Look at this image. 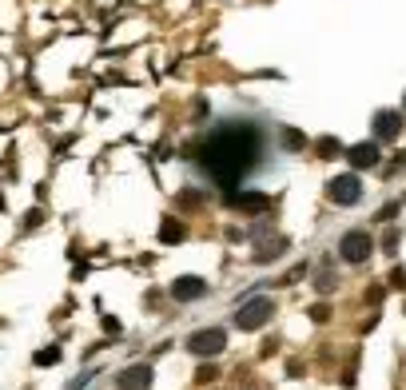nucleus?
<instances>
[{
	"label": "nucleus",
	"instance_id": "f257e3e1",
	"mask_svg": "<svg viewBox=\"0 0 406 390\" xmlns=\"http://www.w3.org/2000/svg\"><path fill=\"white\" fill-rule=\"evenodd\" d=\"M192 160L212 183H219L223 192H235L239 179H247L251 167L263 160V128L251 120H228L195 144Z\"/></svg>",
	"mask_w": 406,
	"mask_h": 390
},
{
	"label": "nucleus",
	"instance_id": "f03ea898",
	"mask_svg": "<svg viewBox=\"0 0 406 390\" xmlns=\"http://www.w3.org/2000/svg\"><path fill=\"white\" fill-rule=\"evenodd\" d=\"M187 351L195 358H215L228 351V331L223 326H203V331H192L187 335Z\"/></svg>",
	"mask_w": 406,
	"mask_h": 390
},
{
	"label": "nucleus",
	"instance_id": "7ed1b4c3",
	"mask_svg": "<svg viewBox=\"0 0 406 390\" xmlns=\"http://www.w3.org/2000/svg\"><path fill=\"white\" fill-rule=\"evenodd\" d=\"M371 251H374V239H371V235H367L362 228L347 231V235L339 239V259H342V263H351V267L367 263V259H371Z\"/></svg>",
	"mask_w": 406,
	"mask_h": 390
},
{
	"label": "nucleus",
	"instance_id": "20e7f679",
	"mask_svg": "<svg viewBox=\"0 0 406 390\" xmlns=\"http://www.w3.org/2000/svg\"><path fill=\"white\" fill-rule=\"evenodd\" d=\"M271 315H275V303H271V299H247L243 307L235 310V326H239V331H259V326L271 323Z\"/></svg>",
	"mask_w": 406,
	"mask_h": 390
},
{
	"label": "nucleus",
	"instance_id": "39448f33",
	"mask_svg": "<svg viewBox=\"0 0 406 390\" xmlns=\"http://www.w3.org/2000/svg\"><path fill=\"white\" fill-rule=\"evenodd\" d=\"M326 199H331V203H339V207L358 203V199H362V183H358L355 171H347V176H335V179H331V183H326Z\"/></svg>",
	"mask_w": 406,
	"mask_h": 390
},
{
	"label": "nucleus",
	"instance_id": "423d86ee",
	"mask_svg": "<svg viewBox=\"0 0 406 390\" xmlns=\"http://www.w3.org/2000/svg\"><path fill=\"white\" fill-rule=\"evenodd\" d=\"M203 295H207V279L199 275H179L172 283V299H179V303H192V299H203Z\"/></svg>",
	"mask_w": 406,
	"mask_h": 390
},
{
	"label": "nucleus",
	"instance_id": "0eeeda50",
	"mask_svg": "<svg viewBox=\"0 0 406 390\" xmlns=\"http://www.w3.org/2000/svg\"><path fill=\"white\" fill-rule=\"evenodd\" d=\"M116 387L120 390H151V366H128V371L116 374Z\"/></svg>",
	"mask_w": 406,
	"mask_h": 390
},
{
	"label": "nucleus",
	"instance_id": "6e6552de",
	"mask_svg": "<svg viewBox=\"0 0 406 390\" xmlns=\"http://www.w3.org/2000/svg\"><path fill=\"white\" fill-rule=\"evenodd\" d=\"M223 203L235 207V212H267V195L263 192H228Z\"/></svg>",
	"mask_w": 406,
	"mask_h": 390
},
{
	"label": "nucleus",
	"instance_id": "1a4fd4ad",
	"mask_svg": "<svg viewBox=\"0 0 406 390\" xmlns=\"http://www.w3.org/2000/svg\"><path fill=\"white\" fill-rule=\"evenodd\" d=\"M347 160H351L355 171H367V167H374V163L382 160V151H378V144H355L347 151Z\"/></svg>",
	"mask_w": 406,
	"mask_h": 390
},
{
	"label": "nucleus",
	"instance_id": "9d476101",
	"mask_svg": "<svg viewBox=\"0 0 406 390\" xmlns=\"http://www.w3.org/2000/svg\"><path fill=\"white\" fill-rule=\"evenodd\" d=\"M398 131H403V115L398 112L374 115V140H398Z\"/></svg>",
	"mask_w": 406,
	"mask_h": 390
},
{
	"label": "nucleus",
	"instance_id": "9b49d317",
	"mask_svg": "<svg viewBox=\"0 0 406 390\" xmlns=\"http://www.w3.org/2000/svg\"><path fill=\"white\" fill-rule=\"evenodd\" d=\"M187 239V228L179 223L176 215H163L160 219V243H183Z\"/></svg>",
	"mask_w": 406,
	"mask_h": 390
},
{
	"label": "nucleus",
	"instance_id": "f8f14e48",
	"mask_svg": "<svg viewBox=\"0 0 406 390\" xmlns=\"http://www.w3.org/2000/svg\"><path fill=\"white\" fill-rule=\"evenodd\" d=\"M287 239H283V235H275V239H267V243L259 247V251H255V263H271V259H279V255H283V251H287Z\"/></svg>",
	"mask_w": 406,
	"mask_h": 390
},
{
	"label": "nucleus",
	"instance_id": "ddd939ff",
	"mask_svg": "<svg viewBox=\"0 0 406 390\" xmlns=\"http://www.w3.org/2000/svg\"><path fill=\"white\" fill-rule=\"evenodd\" d=\"M279 140H283L287 151H303V147H307V136H303V131H295V128H283V131H279Z\"/></svg>",
	"mask_w": 406,
	"mask_h": 390
},
{
	"label": "nucleus",
	"instance_id": "4468645a",
	"mask_svg": "<svg viewBox=\"0 0 406 390\" xmlns=\"http://www.w3.org/2000/svg\"><path fill=\"white\" fill-rule=\"evenodd\" d=\"M335 283H339V279H335V271H331V267H323V271L315 275V287H319V291H335Z\"/></svg>",
	"mask_w": 406,
	"mask_h": 390
},
{
	"label": "nucleus",
	"instance_id": "2eb2a0df",
	"mask_svg": "<svg viewBox=\"0 0 406 390\" xmlns=\"http://www.w3.org/2000/svg\"><path fill=\"white\" fill-rule=\"evenodd\" d=\"M342 147H339V140H331V136H323V140H319V156H326V160H331V156H339Z\"/></svg>",
	"mask_w": 406,
	"mask_h": 390
},
{
	"label": "nucleus",
	"instance_id": "dca6fc26",
	"mask_svg": "<svg viewBox=\"0 0 406 390\" xmlns=\"http://www.w3.org/2000/svg\"><path fill=\"white\" fill-rule=\"evenodd\" d=\"M56 358H60V346H44V351L36 355V366H52Z\"/></svg>",
	"mask_w": 406,
	"mask_h": 390
},
{
	"label": "nucleus",
	"instance_id": "f3484780",
	"mask_svg": "<svg viewBox=\"0 0 406 390\" xmlns=\"http://www.w3.org/2000/svg\"><path fill=\"white\" fill-rule=\"evenodd\" d=\"M326 315H331L326 303H315V307H311V319H315V323H326Z\"/></svg>",
	"mask_w": 406,
	"mask_h": 390
},
{
	"label": "nucleus",
	"instance_id": "a211bd4d",
	"mask_svg": "<svg viewBox=\"0 0 406 390\" xmlns=\"http://www.w3.org/2000/svg\"><path fill=\"white\" fill-rule=\"evenodd\" d=\"M212 378H215V366H212V362H207V366L199 371V382H212Z\"/></svg>",
	"mask_w": 406,
	"mask_h": 390
},
{
	"label": "nucleus",
	"instance_id": "6ab92c4d",
	"mask_svg": "<svg viewBox=\"0 0 406 390\" xmlns=\"http://www.w3.org/2000/svg\"><path fill=\"white\" fill-rule=\"evenodd\" d=\"M394 212H398V207H394V203H387V207L378 212V223H382V219H394Z\"/></svg>",
	"mask_w": 406,
	"mask_h": 390
}]
</instances>
